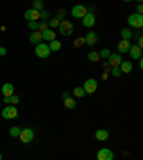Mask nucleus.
Instances as JSON below:
<instances>
[{
    "label": "nucleus",
    "instance_id": "nucleus-1",
    "mask_svg": "<svg viewBox=\"0 0 143 160\" xmlns=\"http://www.w3.org/2000/svg\"><path fill=\"white\" fill-rule=\"evenodd\" d=\"M127 23L130 27L135 29H142L143 27V14H137V13H132L127 17Z\"/></svg>",
    "mask_w": 143,
    "mask_h": 160
},
{
    "label": "nucleus",
    "instance_id": "nucleus-2",
    "mask_svg": "<svg viewBox=\"0 0 143 160\" xmlns=\"http://www.w3.org/2000/svg\"><path fill=\"white\" fill-rule=\"evenodd\" d=\"M59 32L64 37L72 36V33H73V23H70L69 20H62L59 24Z\"/></svg>",
    "mask_w": 143,
    "mask_h": 160
},
{
    "label": "nucleus",
    "instance_id": "nucleus-3",
    "mask_svg": "<svg viewBox=\"0 0 143 160\" xmlns=\"http://www.w3.org/2000/svg\"><path fill=\"white\" fill-rule=\"evenodd\" d=\"M34 53H36L37 57H40V59H46V57L50 56V49H49V44L46 43H40L36 46V50H34Z\"/></svg>",
    "mask_w": 143,
    "mask_h": 160
},
{
    "label": "nucleus",
    "instance_id": "nucleus-4",
    "mask_svg": "<svg viewBox=\"0 0 143 160\" xmlns=\"http://www.w3.org/2000/svg\"><path fill=\"white\" fill-rule=\"evenodd\" d=\"M17 114H19V112H17L16 106H6L3 110H2V116H3V119H7V120L16 119Z\"/></svg>",
    "mask_w": 143,
    "mask_h": 160
},
{
    "label": "nucleus",
    "instance_id": "nucleus-5",
    "mask_svg": "<svg viewBox=\"0 0 143 160\" xmlns=\"http://www.w3.org/2000/svg\"><path fill=\"white\" fill-rule=\"evenodd\" d=\"M34 137V133H33V130L30 129V127H24V129L20 130V142H23V143H30L32 140H33Z\"/></svg>",
    "mask_w": 143,
    "mask_h": 160
},
{
    "label": "nucleus",
    "instance_id": "nucleus-6",
    "mask_svg": "<svg viewBox=\"0 0 143 160\" xmlns=\"http://www.w3.org/2000/svg\"><path fill=\"white\" fill-rule=\"evenodd\" d=\"M97 80H94V79H87L86 82H84V84H83V90H84V93L86 94H93L94 92L97 90Z\"/></svg>",
    "mask_w": 143,
    "mask_h": 160
},
{
    "label": "nucleus",
    "instance_id": "nucleus-7",
    "mask_svg": "<svg viewBox=\"0 0 143 160\" xmlns=\"http://www.w3.org/2000/svg\"><path fill=\"white\" fill-rule=\"evenodd\" d=\"M72 16L74 17V19H83L84 14L87 13V9L83 6V4H76V6H73V9H72Z\"/></svg>",
    "mask_w": 143,
    "mask_h": 160
},
{
    "label": "nucleus",
    "instance_id": "nucleus-8",
    "mask_svg": "<svg viewBox=\"0 0 143 160\" xmlns=\"http://www.w3.org/2000/svg\"><path fill=\"white\" fill-rule=\"evenodd\" d=\"M122 62H123V57L119 53H110V56L107 57V63L110 67H119Z\"/></svg>",
    "mask_w": 143,
    "mask_h": 160
},
{
    "label": "nucleus",
    "instance_id": "nucleus-9",
    "mask_svg": "<svg viewBox=\"0 0 143 160\" xmlns=\"http://www.w3.org/2000/svg\"><path fill=\"white\" fill-rule=\"evenodd\" d=\"M115 159V154L110 149H100L99 152H97V160H113Z\"/></svg>",
    "mask_w": 143,
    "mask_h": 160
},
{
    "label": "nucleus",
    "instance_id": "nucleus-10",
    "mask_svg": "<svg viewBox=\"0 0 143 160\" xmlns=\"http://www.w3.org/2000/svg\"><path fill=\"white\" fill-rule=\"evenodd\" d=\"M82 22H83V26L84 27L90 29V27H93L94 23H96V17H94V14L92 13V12H89V10H87V13L84 14V17L82 19Z\"/></svg>",
    "mask_w": 143,
    "mask_h": 160
},
{
    "label": "nucleus",
    "instance_id": "nucleus-11",
    "mask_svg": "<svg viewBox=\"0 0 143 160\" xmlns=\"http://www.w3.org/2000/svg\"><path fill=\"white\" fill-rule=\"evenodd\" d=\"M24 19L27 20V22H37V20L40 19V12H37V10L34 9H29L24 12Z\"/></svg>",
    "mask_w": 143,
    "mask_h": 160
},
{
    "label": "nucleus",
    "instance_id": "nucleus-12",
    "mask_svg": "<svg viewBox=\"0 0 143 160\" xmlns=\"http://www.w3.org/2000/svg\"><path fill=\"white\" fill-rule=\"evenodd\" d=\"M99 42V34L96 32H89V33L84 36V43L89 44V46H94V44Z\"/></svg>",
    "mask_w": 143,
    "mask_h": 160
},
{
    "label": "nucleus",
    "instance_id": "nucleus-13",
    "mask_svg": "<svg viewBox=\"0 0 143 160\" xmlns=\"http://www.w3.org/2000/svg\"><path fill=\"white\" fill-rule=\"evenodd\" d=\"M129 53H130V57L135 60L142 59V47H139L137 44H132L129 49Z\"/></svg>",
    "mask_w": 143,
    "mask_h": 160
},
{
    "label": "nucleus",
    "instance_id": "nucleus-14",
    "mask_svg": "<svg viewBox=\"0 0 143 160\" xmlns=\"http://www.w3.org/2000/svg\"><path fill=\"white\" fill-rule=\"evenodd\" d=\"M130 46H132V43H130V40H122L119 44H117V53L119 54H125L129 52Z\"/></svg>",
    "mask_w": 143,
    "mask_h": 160
},
{
    "label": "nucleus",
    "instance_id": "nucleus-15",
    "mask_svg": "<svg viewBox=\"0 0 143 160\" xmlns=\"http://www.w3.org/2000/svg\"><path fill=\"white\" fill-rule=\"evenodd\" d=\"M29 40H30V43L32 44H40L42 42H43V36H42V33L40 32H33V33L30 34V37H29Z\"/></svg>",
    "mask_w": 143,
    "mask_h": 160
},
{
    "label": "nucleus",
    "instance_id": "nucleus-16",
    "mask_svg": "<svg viewBox=\"0 0 143 160\" xmlns=\"http://www.w3.org/2000/svg\"><path fill=\"white\" fill-rule=\"evenodd\" d=\"M42 36H43V42H53V40H56V33H54V30L52 29H47L44 30L43 33H42Z\"/></svg>",
    "mask_w": 143,
    "mask_h": 160
},
{
    "label": "nucleus",
    "instance_id": "nucleus-17",
    "mask_svg": "<svg viewBox=\"0 0 143 160\" xmlns=\"http://www.w3.org/2000/svg\"><path fill=\"white\" fill-rule=\"evenodd\" d=\"M119 69H120V72H122V73H130V72H132V69H133V64H132V62H130V60H123V62L120 63Z\"/></svg>",
    "mask_w": 143,
    "mask_h": 160
},
{
    "label": "nucleus",
    "instance_id": "nucleus-18",
    "mask_svg": "<svg viewBox=\"0 0 143 160\" xmlns=\"http://www.w3.org/2000/svg\"><path fill=\"white\" fill-rule=\"evenodd\" d=\"M13 92H14V87L12 83H4L3 87H2V93H3L4 97H10L13 96Z\"/></svg>",
    "mask_w": 143,
    "mask_h": 160
},
{
    "label": "nucleus",
    "instance_id": "nucleus-19",
    "mask_svg": "<svg viewBox=\"0 0 143 160\" xmlns=\"http://www.w3.org/2000/svg\"><path fill=\"white\" fill-rule=\"evenodd\" d=\"M94 137H96V140H99V142H105V140L109 139V132L105 129H99V130H96Z\"/></svg>",
    "mask_w": 143,
    "mask_h": 160
},
{
    "label": "nucleus",
    "instance_id": "nucleus-20",
    "mask_svg": "<svg viewBox=\"0 0 143 160\" xmlns=\"http://www.w3.org/2000/svg\"><path fill=\"white\" fill-rule=\"evenodd\" d=\"M63 104H64V107L66 109H74L76 107V100L74 99H72V97H67V99H64L63 100Z\"/></svg>",
    "mask_w": 143,
    "mask_h": 160
},
{
    "label": "nucleus",
    "instance_id": "nucleus-21",
    "mask_svg": "<svg viewBox=\"0 0 143 160\" xmlns=\"http://www.w3.org/2000/svg\"><path fill=\"white\" fill-rule=\"evenodd\" d=\"M49 49H50V52H59L62 49V43H60L59 40H53V42L49 43Z\"/></svg>",
    "mask_w": 143,
    "mask_h": 160
},
{
    "label": "nucleus",
    "instance_id": "nucleus-22",
    "mask_svg": "<svg viewBox=\"0 0 143 160\" xmlns=\"http://www.w3.org/2000/svg\"><path fill=\"white\" fill-rule=\"evenodd\" d=\"M120 37H122V40H130L133 37V33H132V30H129V29H122Z\"/></svg>",
    "mask_w": 143,
    "mask_h": 160
},
{
    "label": "nucleus",
    "instance_id": "nucleus-23",
    "mask_svg": "<svg viewBox=\"0 0 143 160\" xmlns=\"http://www.w3.org/2000/svg\"><path fill=\"white\" fill-rule=\"evenodd\" d=\"M87 59H89V62L96 63V62H99V60H100V57H99V53H97V52L92 50V52H89V54H87Z\"/></svg>",
    "mask_w": 143,
    "mask_h": 160
},
{
    "label": "nucleus",
    "instance_id": "nucleus-24",
    "mask_svg": "<svg viewBox=\"0 0 143 160\" xmlns=\"http://www.w3.org/2000/svg\"><path fill=\"white\" fill-rule=\"evenodd\" d=\"M73 94H74V97H77V99H82V97L86 96V93H84L83 87H79V86L73 89Z\"/></svg>",
    "mask_w": 143,
    "mask_h": 160
},
{
    "label": "nucleus",
    "instance_id": "nucleus-25",
    "mask_svg": "<svg viewBox=\"0 0 143 160\" xmlns=\"http://www.w3.org/2000/svg\"><path fill=\"white\" fill-rule=\"evenodd\" d=\"M9 134H10L12 137H19V136H20V127H17V126L10 127Z\"/></svg>",
    "mask_w": 143,
    "mask_h": 160
},
{
    "label": "nucleus",
    "instance_id": "nucleus-26",
    "mask_svg": "<svg viewBox=\"0 0 143 160\" xmlns=\"http://www.w3.org/2000/svg\"><path fill=\"white\" fill-rule=\"evenodd\" d=\"M43 7H44V3L42 2V0H34V2H33V9L34 10L42 12V10H43Z\"/></svg>",
    "mask_w": 143,
    "mask_h": 160
},
{
    "label": "nucleus",
    "instance_id": "nucleus-27",
    "mask_svg": "<svg viewBox=\"0 0 143 160\" xmlns=\"http://www.w3.org/2000/svg\"><path fill=\"white\" fill-rule=\"evenodd\" d=\"M110 56V50L109 49H102L99 53V57L100 59H107V57Z\"/></svg>",
    "mask_w": 143,
    "mask_h": 160
},
{
    "label": "nucleus",
    "instance_id": "nucleus-28",
    "mask_svg": "<svg viewBox=\"0 0 143 160\" xmlns=\"http://www.w3.org/2000/svg\"><path fill=\"white\" fill-rule=\"evenodd\" d=\"M19 102H20V97L17 96V94H13V96H10V104L9 106H16Z\"/></svg>",
    "mask_w": 143,
    "mask_h": 160
},
{
    "label": "nucleus",
    "instance_id": "nucleus-29",
    "mask_svg": "<svg viewBox=\"0 0 143 160\" xmlns=\"http://www.w3.org/2000/svg\"><path fill=\"white\" fill-rule=\"evenodd\" d=\"M27 27H29L30 30H33V32H37V30H39V23H37V22H29Z\"/></svg>",
    "mask_w": 143,
    "mask_h": 160
},
{
    "label": "nucleus",
    "instance_id": "nucleus-30",
    "mask_svg": "<svg viewBox=\"0 0 143 160\" xmlns=\"http://www.w3.org/2000/svg\"><path fill=\"white\" fill-rule=\"evenodd\" d=\"M49 29V24H47V22H42V23H39V30L37 32H40V33H43L44 30Z\"/></svg>",
    "mask_w": 143,
    "mask_h": 160
},
{
    "label": "nucleus",
    "instance_id": "nucleus-31",
    "mask_svg": "<svg viewBox=\"0 0 143 160\" xmlns=\"http://www.w3.org/2000/svg\"><path fill=\"white\" fill-rule=\"evenodd\" d=\"M110 72H112V76H113V77H119L120 74H122V72H120L119 67H112V69H110Z\"/></svg>",
    "mask_w": 143,
    "mask_h": 160
},
{
    "label": "nucleus",
    "instance_id": "nucleus-32",
    "mask_svg": "<svg viewBox=\"0 0 143 160\" xmlns=\"http://www.w3.org/2000/svg\"><path fill=\"white\" fill-rule=\"evenodd\" d=\"M84 44V37H77L76 40H74V46L76 47H82Z\"/></svg>",
    "mask_w": 143,
    "mask_h": 160
},
{
    "label": "nucleus",
    "instance_id": "nucleus-33",
    "mask_svg": "<svg viewBox=\"0 0 143 160\" xmlns=\"http://www.w3.org/2000/svg\"><path fill=\"white\" fill-rule=\"evenodd\" d=\"M47 24H49L50 27H53V29H54V27H59L60 22L56 19V17H54V19H52V20H50V22H49V23H47Z\"/></svg>",
    "mask_w": 143,
    "mask_h": 160
},
{
    "label": "nucleus",
    "instance_id": "nucleus-34",
    "mask_svg": "<svg viewBox=\"0 0 143 160\" xmlns=\"http://www.w3.org/2000/svg\"><path fill=\"white\" fill-rule=\"evenodd\" d=\"M64 13H66V12H64V10H60L59 13H57L56 19H57V20H59V22H62V20H63V17H64Z\"/></svg>",
    "mask_w": 143,
    "mask_h": 160
},
{
    "label": "nucleus",
    "instance_id": "nucleus-35",
    "mask_svg": "<svg viewBox=\"0 0 143 160\" xmlns=\"http://www.w3.org/2000/svg\"><path fill=\"white\" fill-rule=\"evenodd\" d=\"M47 17H49V12H47V10H42V12H40V19H47Z\"/></svg>",
    "mask_w": 143,
    "mask_h": 160
},
{
    "label": "nucleus",
    "instance_id": "nucleus-36",
    "mask_svg": "<svg viewBox=\"0 0 143 160\" xmlns=\"http://www.w3.org/2000/svg\"><path fill=\"white\" fill-rule=\"evenodd\" d=\"M142 12H143V6H142V3H139V6H137V14H142Z\"/></svg>",
    "mask_w": 143,
    "mask_h": 160
},
{
    "label": "nucleus",
    "instance_id": "nucleus-37",
    "mask_svg": "<svg viewBox=\"0 0 143 160\" xmlns=\"http://www.w3.org/2000/svg\"><path fill=\"white\" fill-rule=\"evenodd\" d=\"M6 54V49L4 47H0V56H4Z\"/></svg>",
    "mask_w": 143,
    "mask_h": 160
},
{
    "label": "nucleus",
    "instance_id": "nucleus-38",
    "mask_svg": "<svg viewBox=\"0 0 143 160\" xmlns=\"http://www.w3.org/2000/svg\"><path fill=\"white\" fill-rule=\"evenodd\" d=\"M139 47H142L143 46V37L142 36H139V44H137Z\"/></svg>",
    "mask_w": 143,
    "mask_h": 160
},
{
    "label": "nucleus",
    "instance_id": "nucleus-39",
    "mask_svg": "<svg viewBox=\"0 0 143 160\" xmlns=\"http://www.w3.org/2000/svg\"><path fill=\"white\" fill-rule=\"evenodd\" d=\"M103 67H105V70H106V72H109V70L112 69V67L109 66V63H105V66H103Z\"/></svg>",
    "mask_w": 143,
    "mask_h": 160
},
{
    "label": "nucleus",
    "instance_id": "nucleus-40",
    "mask_svg": "<svg viewBox=\"0 0 143 160\" xmlns=\"http://www.w3.org/2000/svg\"><path fill=\"white\" fill-rule=\"evenodd\" d=\"M3 102H4V103H7V106H9V104H10V97H4Z\"/></svg>",
    "mask_w": 143,
    "mask_h": 160
},
{
    "label": "nucleus",
    "instance_id": "nucleus-41",
    "mask_svg": "<svg viewBox=\"0 0 143 160\" xmlns=\"http://www.w3.org/2000/svg\"><path fill=\"white\" fill-rule=\"evenodd\" d=\"M62 97H63V100H64V99H67V97H69V93H67V92H64V93H62Z\"/></svg>",
    "mask_w": 143,
    "mask_h": 160
},
{
    "label": "nucleus",
    "instance_id": "nucleus-42",
    "mask_svg": "<svg viewBox=\"0 0 143 160\" xmlns=\"http://www.w3.org/2000/svg\"><path fill=\"white\" fill-rule=\"evenodd\" d=\"M139 67H140V69L143 67V60L142 59H139Z\"/></svg>",
    "mask_w": 143,
    "mask_h": 160
},
{
    "label": "nucleus",
    "instance_id": "nucleus-43",
    "mask_svg": "<svg viewBox=\"0 0 143 160\" xmlns=\"http://www.w3.org/2000/svg\"><path fill=\"white\" fill-rule=\"evenodd\" d=\"M0 160H2V154H0Z\"/></svg>",
    "mask_w": 143,
    "mask_h": 160
}]
</instances>
